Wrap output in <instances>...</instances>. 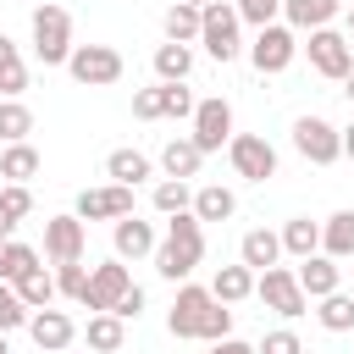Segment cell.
<instances>
[{"label":"cell","instance_id":"1","mask_svg":"<svg viewBox=\"0 0 354 354\" xmlns=\"http://www.w3.org/2000/svg\"><path fill=\"white\" fill-rule=\"evenodd\" d=\"M166 332H171V337H205V343H216V337H232V310H227L210 288L183 282L177 299H171Z\"/></svg>","mask_w":354,"mask_h":354},{"label":"cell","instance_id":"2","mask_svg":"<svg viewBox=\"0 0 354 354\" xmlns=\"http://www.w3.org/2000/svg\"><path fill=\"white\" fill-rule=\"evenodd\" d=\"M199 260H205V221H199L194 210L166 216V238H160V249H155V271H160L166 282H183Z\"/></svg>","mask_w":354,"mask_h":354},{"label":"cell","instance_id":"3","mask_svg":"<svg viewBox=\"0 0 354 354\" xmlns=\"http://www.w3.org/2000/svg\"><path fill=\"white\" fill-rule=\"evenodd\" d=\"M33 55L44 66H66V55H72V17H66V6H50V0L33 6Z\"/></svg>","mask_w":354,"mask_h":354},{"label":"cell","instance_id":"4","mask_svg":"<svg viewBox=\"0 0 354 354\" xmlns=\"http://www.w3.org/2000/svg\"><path fill=\"white\" fill-rule=\"evenodd\" d=\"M199 44L210 50V61H232L238 50H243V17H238V6H227V0H216V6H205V28H199Z\"/></svg>","mask_w":354,"mask_h":354},{"label":"cell","instance_id":"5","mask_svg":"<svg viewBox=\"0 0 354 354\" xmlns=\"http://www.w3.org/2000/svg\"><path fill=\"white\" fill-rule=\"evenodd\" d=\"M66 72H72L83 88H105V83L122 77V50H111V44H72Z\"/></svg>","mask_w":354,"mask_h":354},{"label":"cell","instance_id":"6","mask_svg":"<svg viewBox=\"0 0 354 354\" xmlns=\"http://www.w3.org/2000/svg\"><path fill=\"white\" fill-rule=\"evenodd\" d=\"M254 293L266 299V310H277V315H304L310 310V293L299 288V271H282V266H266L260 277H254Z\"/></svg>","mask_w":354,"mask_h":354},{"label":"cell","instance_id":"7","mask_svg":"<svg viewBox=\"0 0 354 354\" xmlns=\"http://www.w3.org/2000/svg\"><path fill=\"white\" fill-rule=\"evenodd\" d=\"M293 55H299V39H293V28H282V22L260 28V33H254V44H249V61H254V72H260V77L288 72V66H293Z\"/></svg>","mask_w":354,"mask_h":354},{"label":"cell","instance_id":"8","mask_svg":"<svg viewBox=\"0 0 354 354\" xmlns=\"http://www.w3.org/2000/svg\"><path fill=\"white\" fill-rule=\"evenodd\" d=\"M293 149L310 160V166H332L343 155V133L326 122V116H299L293 122Z\"/></svg>","mask_w":354,"mask_h":354},{"label":"cell","instance_id":"9","mask_svg":"<svg viewBox=\"0 0 354 354\" xmlns=\"http://www.w3.org/2000/svg\"><path fill=\"white\" fill-rule=\"evenodd\" d=\"M304 50H310V66H315L321 77H332V83H343V77L354 72V50H348V33H337V28H315Z\"/></svg>","mask_w":354,"mask_h":354},{"label":"cell","instance_id":"10","mask_svg":"<svg viewBox=\"0 0 354 354\" xmlns=\"http://www.w3.org/2000/svg\"><path fill=\"white\" fill-rule=\"evenodd\" d=\"M227 160H232V171H238L243 183H266V177H277V149H271L260 133H232Z\"/></svg>","mask_w":354,"mask_h":354},{"label":"cell","instance_id":"11","mask_svg":"<svg viewBox=\"0 0 354 354\" xmlns=\"http://www.w3.org/2000/svg\"><path fill=\"white\" fill-rule=\"evenodd\" d=\"M83 249H88V227H83V216H77V210H72V216H50V221H44V254H50L55 266L83 260Z\"/></svg>","mask_w":354,"mask_h":354},{"label":"cell","instance_id":"12","mask_svg":"<svg viewBox=\"0 0 354 354\" xmlns=\"http://www.w3.org/2000/svg\"><path fill=\"white\" fill-rule=\"evenodd\" d=\"M194 144L210 155V149H221V144H232V105L216 94V100H199L194 105Z\"/></svg>","mask_w":354,"mask_h":354},{"label":"cell","instance_id":"13","mask_svg":"<svg viewBox=\"0 0 354 354\" xmlns=\"http://www.w3.org/2000/svg\"><path fill=\"white\" fill-rule=\"evenodd\" d=\"M77 216H83V221H122V216H133V188H127V183L83 188V194H77Z\"/></svg>","mask_w":354,"mask_h":354},{"label":"cell","instance_id":"14","mask_svg":"<svg viewBox=\"0 0 354 354\" xmlns=\"http://www.w3.org/2000/svg\"><path fill=\"white\" fill-rule=\"evenodd\" d=\"M133 288V271L122 266V260H105V266H94L88 271V299H83V310H116V299Z\"/></svg>","mask_w":354,"mask_h":354},{"label":"cell","instance_id":"15","mask_svg":"<svg viewBox=\"0 0 354 354\" xmlns=\"http://www.w3.org/2000/svg\"><path fill=\"white\" fill-rule=\"evenodd\" d=\"M28 337H33L44 354H61V348H72L77 326H72L66 310H33V315H28Z\"/></svg>","mask_w":354,"mask_h":354},{"label":"cell","instance_id":"16","mask_svg":"<svg viewBox=\"0 0 354 354\" xmlns=\"http://www.w3.org/2000/svg\"><path fill=\"white\" fill-rule=\"evenodd\" d=\"M111 243H116V260H144V254H155V249H160L155 227H149V221H138V216H122V221L111 227Z\"/></svg>","mask_w":354,"mask_h":354},{"label":"cell","instance_id":"17","mask_svg":"<svg viewBox=\"0 0 354 354\" xmlns=\"http://www.w3.org/2000/svg\"><path fill=\"white\" fill-rule=\"evenodd\" d=\"M299 288L310 293V299H326V293H337L343 288V266L332 260V254H304V266H299Z\"/></svg>","mask_w":354,"mask_h":354},{"label":"cell","instance_id":"18","mask_svg":"<svg viewBox=\"0 0 354 354\" xmlns=\"http://www.w3.org/2000/svg\"><path fill=\"white\" fill-rule=\"evenodd\" d=\"M343 11V0H282V17L288 28L299 33H315V28H332V17Z\"/></svg>","mask_w":354,"mask_h":354},{"label":"cell","instance_id":"19","mask_svg":"<svg viewBox=\"0 0 354 354\" xmlns=\"http://www.w3.org/2000/svg\"><path fill=\"white\" fill-rule=\"evenodd\" d=\"M238 260H243L249 271H266V266H277V260H282V232H266V227L243 232V243H238Z\"/></svg>","mask_w":354,"mask_h":354},{"label":"cell","instance_id":"20","mask_svg":"<svg viewBox=\"0 0 354 354\" xmlns=\"http://www.w3.org/2000/svg\"><path fill=\"white\" fill-rule=\"evenodd\" d=\"M83 337H88V348H94V354H116V348L127 343V326H122V315H116V310H94V315H88V326H83Z\"/></svg>","mask_w":354,"mask_h":354},{"label":"cell","instance_id":"21","mask_svg":"<svg viewBox=\"0 0 354 354\" xmlns=\"http://www.w3.org/2000/svg\"><path fill=\"white\" fill-rule=\"evenodd\" d=\"M160 166H166V177H183V183H188V177H199L205 149L194 144V133H188V138H171V144L160 149Z\"/></svg>","mask_w":354,"mask_h":354},{"label":"cell","instance_id":"22","mask_svg":"<svg viewBox=\"0 0 354 354\" xmlns=\"http://www.w3.org/2000/svg\"><path fill=\"white\" fill-rule=\"evenodd\" d=\"M321 254H332V260L354 254V210H332L321 221Z\"/></svg>","mask_w":354,"mask_h":354},{"label":"cell","instance_id":"23","mask_svg":"<svg viewBox=\"0 0 354 354\" xmlns=\"http://www.w3.org/2000/svg\"><path fill=\"white\" fill-rule=\"evenodd\" d=\"M188 72H194V44H177V39L155 44V77L160 83H183Z\"/></svg>","mask_w":354,"mask_h":354},{"label":"cell","instance_id":"24","mask_svg":"<svg viewBox=\"0 0 354 354\" xmlns=\"http://www.w3.org/2000/svg\"><path fill=\"white\" fill-rule=\"evenodd\" d=\"M254 277H260V271H249L243 260H238V266H221L216 282H210V293H216L221 304H243V299L254 293Z\"/></svg>","mask_w":354,"mask_h":354},{"label":"cell","instance_id":"25","mask_svg":"<svg viewBox=\"0 0 354 354\" xmlns=\"http://www.w3.org/2000/svg\"><path fill=\"white\" fill-rule=\"evenodd\" d=\"M11 288H17V299H22L28 310H50L55 293H61V288H55V271H44V266H33L28 277H17Z\"/></svg>","mask_w":354,"mask_h":354},{"label":"cell","instance_id":"26","mask_svg":"<svg viewBox=\"0 0 354 354\" xmlns=\"http://www.w3.org/2000/svg\"><path fill=\"white\" fill-rule=\"evenodd\" d=\"M105 177L138 188V183L149 177V155H144V149H111V155H105Z\"/></svg>","mask_w":354,"mask_h":354},{"label":"cell","instance_id":"27","mask_svg":"<svg viewBox=\"0 0 354 354\" xmlns=\"http://www.w3.org/2000/svg\"><path fill=\"white\" fill-rule=\"evenodd\" d=\"M232 210H238V194H232V188H221V183L194 188V216H199V221H227Z\"/></svg>","mask_w":354,"mask_h":354},{"label":"cell","instance_id":"28","mask_svg":"<svg viewBox=\"0 0 354 354\" xmlns=\"http://www.w3.org/2000/svg\"><path fill=\"white\" fill-rule=\"evenodd\" d=\"M282 249H288V254H299V260H304V254H315V249H321V221L293 216V221L282 227Z\"/></svg>","mask_w":354,"mask_h":354},{"label":"cell","instance_id":"29","mask_svg":"<svg viewBox=\"0 0 354 354\" xmlns=\"http://www.w3.org/2000/svg\"><path fill=\"white\" fill-rule=\"evenodd\" d=\"M321 310H315V321L326 326V332H354V299L337 288V293H326V299H315Z\"/></svg>","mask_w":354,"mask_h":354},{"label":"cell","instance_id":"30","mask_svg":"<svg viewBox=\"0 0 354 354\" xmlns=\"http://www.w3.org/2000/svg\"><path fill=\"white\" fill-rule=\"evenodd\" d=\"M33 266H39V249H33V243H17V238H6V243H0V282L28 277Z\"/></svg>","mask_w":354,"mask_h":354},{"label":"cell","instance_id":"31","mask_svg":"<svg viewBox=\"0 0 354 354\" xmlns=\"http://www.w3.org/2000/svg\"><path fill=\"white\" fill-rule=\"evenodd\" d=\"M22 88H28V66H22L17 44H11L6 33H0V94H6V100H17Z\"/></svg>","mask_w":354,"mask_h":354},{"label":"cell","instance_id":"32","mask_svg":"<svg viewBox=\"0 0 354 354\" xmlns=\"http://www.w3.org/2000/svg\"><path fill=\"white\" fill-rule=\"evenodd\" d=\"M199 28H205V11L199 6H166V39H177V44H188V39H199Z\"/></svg>","mask_w":354,"mask_h":354},{"label":"cell","instance_id":"33","mask_svg":"<svg viewBox=\"0 0 354 354\" xmlns=\"http://www.w3.org/2000/svg\"><path fill=\"white\" fill-rule=\"evenodd\" d=\"M39 171V149L22 138V144H6V155H0V177H11V183H28Z\"/></svg>","mask_w":354,"mask_h":354},{"label":"cell","instance_id":"34","mask_svg":"<svg viewBox=\"0 0 354 354\" xmlns=\"http://www.w3.org/2000/svg\"><path fill=\"white\" fill-rule=\"evenodd\" d=\"M28 133H33V111L22 100H0V138L6 144H22Z\"/></svg>","mask_w":354,"mask_h":354},{"label":"cell","instance_id":"35","mask_svg":"<svg viewBox=\"0 0 354 354\" xmlns=\"http://www.w3.org/2000/svg\"><path fill=\"white\" fill-rule=\"evenodd\" d=\"M155 210H160V216L194 210V188H188L183 177H166V183H155Z\"/></svg>","mask_w":354,"mask_h":354},{"label":"cell","instance_id":"36","mask_svg":"<svg viewBox=\"0 0 354 354\" xmlns=\"http://www.w3.org/2000/svg\"><path fill=\"white\" fill-rule=\"evenodd\" d=\"M55 288H61V299L83 304V299H88V271H83V260H66V266H55Z\"/></svg>","mask_w":354,"mask_h":354},{"label":"cell","instance_id":"37","mask_svg":"<svg viewBox=\"0 0 354 354\" xmlns=\"http://www.w3.org/2000/svg\"><path fill=\"white\" fill-rule=\"evenodd\" d=\"M28 315H33V310L17 299V288H11V282H0V332H17V326H28Z\"/></svg>","mask_w":354,"mask_h":354},{"label":"cell","instance_id":"38","mask_svg":"<svg viewBox=\"0 0 354 354\" xmlns=\"http://www.w3.org/2000/svg\"><path fill=\"white\" fill-rule=\"evenodd\" d=\"M194 105H199V100H194L183 83H160V116H177V122H183V116H194Z\"/></svg>","mask_w":354,"mask_h":354},{"label":"cell","instance_id":"39","mask_svg":"<svg viewBox=\"0 0 354 354\" xmlns=\"http://www.w3.org/2000/svg\"><path fill=\"white\" fill-rule=\"evenodd\" d=\"M232 6H238V17H243L249 28H271L277 11H282V0H232Z\"/></svg>","mask_w":354,"mask_h":354},{"label":"cell","instance_id":"40","mask_svg":"<svg viewBox=\"0 0 354 354\" xmlns=\"http://www.w3.org/2000/svg\"><path fill=\"white\" fill-rule=\"evenodd\" d=\"M0 205H6L17 221H22V216H33V194H28V183H6V188H0Z\"/></svg>","mask_w":354,"mask_h":354},{"label":"cell","instance_id":"41","mask_svg":"<svg viewBox=\"0 0 354 354\" xmlns=\"http://www.w3.org/2000/svg\"><path fill=\"white\" fill-rule=\"evenodd\" d=\"M254 354H304V343H299V337H293V332H266V337H260V348H254Z\"/></svg>","mask_w":354,"mask_h":354},{"label":"cell","instance_id":"42","mask_svg":"<svg viewBox=\"0 0 354 354\" xmlns=\"http://www.w3.org/2000/svg\"><path fill=\"white\" fill-rule=\"evenodd\" d=\"M133 116H138V122H155V116H160V83L133 94Z\"/></svg>","mask_w":354,"mask_h":354},{"label":"cell","instance_id":"43","mask_svg":"<svg viewBox=\"0 0 354 354\" xmlns=\"http://www.w3.org/2000/svg\"><path fill=\"white\" fill-rule=\"evenodd\" d=\"M138 310H144V288L133 282V288H127V293L116 299V315H122V321H138Z\"/></svg>","mask_w":354,"mask_h":354},{"label":"cell","instance_id":"44","mask_svg":"<svg viewBox=\"0 0 354 354\" xmlns=\"http://www.w3.org/2000/svg\"><path fill=\"white\" fill-rule=\"evenodd\" d=\"M210 354H254V343H243V337H216Z\"/></svg>","mask_w":354,"mask_h":354},{"label":"cell","instance_id":"45","mask_svg":"<svg viewBox=\"0 0 354 354\" xmlns=\"http://www.w3.org/2000/svg\"><path fill=\"white\" fill-rule=\"evenodd\" d=\"M11 227H17V216H11V210H6V205H0V243H6V238H11Z\"/></svg>","mask_w":354,"mask_h":354},{"label":"cell","instance_id":"46","mask_svg":"<svg viewBox=\"0 0 354 354\" xmlns=\"http://www.w3.org/2000/svg\"><path fill=\"white\" fill-rule=\"evenodd\" d=\"M343 155H348V160H354V122H348V127H343Z\"/></svg>","mask_w":354,"mask_h":354},{"label":"cell","instance_id":"47","mask_svg":"<svg viewBox=\"0 0 354 354\" xmlns=\"http://www.w3.org/2000/svg\"><path fill=\"white\" fill-rule=\"evenodd\" d=\"M343 94H348V100H354V72H348V77H343Z\"/></svg>","mask_w":354,"mask_h":354},{"label":"cell","instance_id":"48","mask_svg":"<svg viewBox=\"0 0 354 354\" xmlns=\"http://www.w3.org/2000/svg\"><path fill=\"white\" fill-rule=\"evenodd\" d=\"M183 6H199V11H205V6H216V0H183Z\"/></svg>","mask_w":354,"mask_h":354},{"label":"cell","instance_id":"49","mask_svg":"<svg viewBox=\"0 0 354 354\" xmlns=\"http://www.w3.org/2000/svg\"><path fill=\"white\" fill-rule=\"evenodd\" d=\"M0 354H11V348H6V332H0Z\"/></svg>","mask_w":354,"mask_h":354},{"label":"cell","instance_id":"50","mask_svg":"<svg viewBox=\"0 0 354 354\" xmlns=\"http://www.w3.org/2000/svg\"><path fill=\"white\" fill-rule=\"evenodd\" d=\"M348 33H354V6H348Z\"/></svg>","mask_w":354,"mask_h":354},{"label":"cell","instance_id":"51","mask_svg":"<svg viewBox=\"0 0 354 354\" xmlns=\"http://www.w3.org/2000/svg\"><path fill=\"white\" fill-rule=\"evenodd\" d=\"M61 354H66V348H61Z\"/></svg>","mask_w":354,"mask_h":354}]
</instances>
